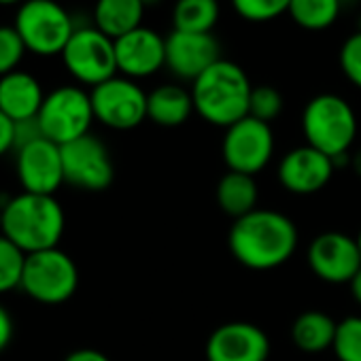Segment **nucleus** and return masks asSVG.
Returning a JSON list of instances; mask_svg holds the SVG:
<instances>
[{
    "label": "nucleus",
    "mask_w": 361,
    "mask_h": 361,
    "mask_svg": "<svg viewBox=\"0 0 361 361\" xmlns=\"http://www.w3.org/2000/svg\"><path fill=\"white\" fill-rule=\"evenodd\" d=\"M300 243L295 224L268 209H255L253 213L232 224L228 245L238 264L249 270H272L291 259Z\"/></svg>",
    "instance_id": "nucleus-1"
},
{
    "label": "nucleus",
    "mask_w": 361,
    "mask_h": 361,
    "mask_svg": "<svg viewBox=\"0 0 361 361\" xmlns=\"http://www.w3.org/2000/svg\"><path fill=\"white\" fill-rule=\"evenodd\" d=\"M66 230V215L56 196L22 192L3 207V230L26 255L56 249Z\"/></svg>",
    "instance_id": "nucleus-2"
},
{
    "label": "nucleus",
    "mask_w": 361,
    "mask_h": 361,
    "mask_svg": "<svg viewBox=\"0 0 361 361\" xmlns=\"http://www.w3.org/2000/svg\"><path fill=\"white\" fill-rule=\"evenodd\" d=\"M190 92L194 111L204 121L230 128L249 115L253 85L238 64L221 58L192 83Z\"/></svg>",
    "instance_id": "nucleus-3"
},
{
    "label": "nucleus",
    "mask_w": 361,
    "mask_h": 361,
    "mask_svg": "<svg viewBox=\"0 0 361 361\" xmlns=\"http://www.w3.org/2000/svg\"><path fill=\"white\" fill-rule=\"evenodd\" d=\"M302 132L306 145L329 155L336 164L348 155L357 138V115L338 94L314 96L302 113Z\"/></svg>",
    "instance_id": "nucleus-4"
},
{
    "label": "nucleus",
    "mask_w": 361,
    "mask_h": 361,
    "mask_svg": "<svg viewBox=\"0 0 361 361\" xmlns=\"http://www.w3.org/2000/svg\"><path fill=\"white\" fill-rule=\"evenodd\" d=\"M13 28L28 51L37 56H62L77 26L71 13L56 0H26L16 13Z\"/></svg>",
    "instance_id": "nucleus-5"
},
{
    "label": "nucleus",
    "mask_w": 361,
    "mask_h": 361,
    "mask_svg": "<svg viewBox=\"0 0 361 361\" xmlns=\"http://www.w3.org/2000/svg\"><path fill=\"white\" fill-rule=\"evenodd\" d=\"M79 287V268L60 247L26 257L20 289L39 304L56 306L68 302Z\"/></svg>",
    "instance_id": "nucleus-6"
},
{
    "label": "nucleus",
    "mask_w": 361,
    "mask_h": 361,
    "mask_svg": "<svg viewBox=\"0 0 361 361\" xmlns=\"http://www.w3.org/2000/svg\"><path fill=\"white\" fill-rule=\"evenodd\" d=\"M37 119L43 136L62 147L90 134L96 117L92 98L85 90L77 85H62L45 96Z\"/></svg>",
    "instance_id": "nucleus-7"
},
{
    "label": "nucleus",
    "mask_w": 361,
    "mask_h": 361,
    "mask_svg": "<svg viewBox=\"0 0 361 361\" xmlns=\"http://www.w3.org/2000/svg\"><path fill=\"white\" fill-rule=\"evenodd\" d=\"M62 62L79 83L96 87L117 75L115 41L96 26H81L64 47Z\"/></svg>",
    "instance_id": "nucleus-8"
},
{
    "label": "nucleus",
    "mask_w": 361,
    "mask_h": 361,
    "mask_svg": "<svg viewBox=\"0 0 361 361\" xmlns=\"http://www.w3.org/2000/svg\"><path fill=\"white\" fill-rule=\"evenodd\" d=\"M96 121L111 130H132L147 119V92L128 77L113 79L90 92Z\"/></svg>",
    "instance_id": "nucleus-9"
},
{
    "label": "nucleus",
    "mask_w": 361,
    "mask_h": 361,
    "mask_svg": "<svg viewBox=\"0 0 361 361\" xmlns=\"http://www.w3.org/2000/svg\"><path fill=\"white\" fill-rule=\"evenodd\" d=\"M62 149L64 180L68 185L83 192H104L115 178V166L106 145L94 136L85 134Z\"/></svg>",
    "instance_id": "nucleus-10"
},
{
    "label": "nucleus",
    "mask_w": 361,
    "mask_h": 361,
    "mask_svg": "<svg viewBox=\"0 0 361 361\" xmlns=\"http://www.w3.org/2000/svg\"><path fill=\"white\" fill-rule=\"evenodd\" d=\"M224 161L232 172L255 176L262 172L274 153V132L270 123H264L251 115L226 128L221 142Z\"/></svg>",
    "instance_id": "nucleus-11"
},
{
    "label": "nucleus",
    "mask_w": 361,
    "mask_h": 361,
    "mask_svg": "<svg viewBox=\"0 0 361 361\" xmlns=\"http://www.w3.org/2000/svg\"><path fill=\"white\" fill-rule=\"evenodd\" d=\"M16 170L24 192L56 196L64 180L62 149L49 138H39L16 149Z\"/></svg>",
    "instance_id": "nucleus-12"
},
{
    "label": "nucleus",
    "mask_w": 361,
    "mask_h": 361,
    "mask_svg": "<svg viewBox=\"0 0 361 361\" xmlns=\"http://www.w3.org/2000/svg\"><path fill=\"white\" fill-rule=\"evenodd\" d=\"M308 266L317 279L325 283H350V279L361 268V251L357 238H350L342 232H323L314 236L308 247Z\"/></svg>",
    "instance_id": "nucleus-13"
},
{
    "label": "nucleus",
    "mask_w": 361,
    "mask_h": 361,
    "mask_svg": "<svg viewBox=\"0 0 361 361\" xmlns=\"http://www.w3.org/2000/svg\"><path fill=\"white\" fill-rule=\"evenodd\" d=\"M219 60L221 47L213 32L200 35L172 30L166 37V68L180 81L194 83Z\"/></svg>",
    "instance_id": "nucleus-14"
},
{
    "label": "nucleus",
    "mask_w": 361,
    "mask_h": 361,
    "mask_svg": "<svg viewBox=\"0 0 361 361\" xmlns=\"http://www.w3.org/2000/svg\"><path fill=\"white\" fill-rule=\"evenodd\" d=\"M336 161L317 151L310 145L295 147L283 155L279 161V180L281 185L295 196H310L327 188L334 176Z\"/></svg>",
    "instance_id": "nucleus-15"
},
{
    "label": "nucleus",
    "mask_w": 361,
    "mask_h": 361,
    "mask_svg": "<svg viewBox=\"0 0 361 361\" xmlns=\"http://www.w3.org/2000/svg\"><path fill=\"white\" fill-rule=\"evenodd\" d=\"M270 340L266 331L247 321L219 325L207 342V361H268Z\"/></svg>",
    "instance_id": "nucleus-16"
},
{
    "label": "nucleus",
    "mask_w": 361,
    "mask_h": 361,
    "mask_svg": "<svg viewBox=\"0 0 361 361\" xmlns=\"http://www.w3.org/2000/svg\"><path fill=\"white\" fill-rule=\"evenodd\" d=\"M117 73L128 79H145L166 66V39L151 28H136L115 41Z\"/></svg>",
    "instance_id": "nucleus-17"
},
{
    "label": "nucleus",
    "mask_w": 361,
    "mask_h": 361,
    "mask_svg": "<svg viewBox=\"0 0 361 361\" xmlns=\"http://www.w3.org/2000/svg\"><path fill=\"white\" fill-rule=\"evenodd\" d=\"M45 92L35 75L16 71L0 77V111L13 123L35 119L43 106Z\"/></svg>",
    "instance_id": "nucleus-18"
},
{
    "label": "nucleus",
    "mask_w": 361,
    "mask_h": 361,
    "mask_svg": "<svg viewBox=\"0 0 361 361\" xmlns=\"http://www.w3.org/2000/svg\"><path fill=\"white\" fill-rule=\"evenodd\" d=\"M194 111L192 92L176 83H164L147 94V119L161 128L183 126Z\"/></svg>",
    "instance_id": "nucleus-19"
},
{
    "label": "nucleus",
    "mask_w": 361,
    "mask_h": 361,
    "mask_svg": "<svg viewBox=\"0 0 361 361\" xmlns=\"http://www.w3.org/2000/svg\"><path fill=\"white\" fill-rule=\"evenodd\" d=\"M145 5L140 0H96L94 7V26L117 41L123 35L142 26Z\"/></svg>",
    "instance_id": "nucleus-20"
},
{
    "label": "nucleus",
    "mask_w": 361,
    "mask_h": 361,
    "mask_svg": "<svg viewBox=\"0 0 361 361\" xmlns=\"http://www.w3.org/2000/svg\"><path fill=\"white\" fill-rule=\"evenodd\" d=\"M257 200H259V190L255 183V176L230 170L219 178L217 204L226 215L234 217V221L253 213L257 209Z\"/></svg>",
    "instance_id": "nucleus-21"
},
{
    "label": "nucleus",
    "mask_w": 361,
    "mask_h": 361,
    "mask_svg": "<svg viewBox=\"0 0 361 361\" xmlns=\"http://www.w3.org/2000/svg\"><path fill=\"white\" fill-rule=\"evenodd\" d=\"M338 323L321 312V310H306L298 314L291 325V340L304 353H323L334 346Z\"/></svg>",
    "instance_id": "nucleus-22"
},
{
    "label": "nucleus",
    "mask_w": 361,
    "mask_h": 361,
    "mask_svg": "<svg viewBox=\"0 0 361 361\" xmlns=\"http://www.w3.org/2000/svg\"><path fill=\"white\" fill-rule=\"evenodd\" d=\"M219 20V0H176L172 11L174 30L180 32H213Z\"/></svg>",
    "instance_id": "nucleus-23"
},
{
    "label": "nucleus",
    "mask_w": 361,
    "mask_h": 361,
    "mask_svg": "<svg viewBox=\"0 0 361 361\" xmlns=\"http://www.w3.org/2000/svg\"><path fill=\"white\" fill-rule=\"evenodd\" d=\"M342 7V0H291L287 13L300 28L319 32L327 30L340 18Z\"/></svg>",
    "instance_id": "nucleus-24"
},
{
    "label": "nucleus",
    "mask_w": 361,
    "mask_h": 361,
    "mask_svg": "<svg viewBox=\"0 0 361 361\" xmlns=\"http://www.w3.org/2000/svg\"><path fill=\"white\" fill-rule=\"evenodd\" d=\"M26 253L0 234V295L20 289L26 266Z\"/></svg>",
    "instance_id": "nucleus-25"
},
{
    "label": "nucleus",
    "mask_w": 361,
    "mask_h": 361,
    "mask_svg": "<svg viewBox=\"0 0 361 361\" xmlns=\"http://www.w3.org/2000/svg\"><path fill=\"white\" fill-rule=\"evenodd\" d=\"M331 350L338 361H361V317L338 321Z\"/></svg>",
    "instance_id": "nucleus-26"
},
{
    "label": "nucleus",
    "mask_w": 361,
    "mask_h": 361,
    "mask_svg": "<svg viewBox=\"0 0 361 361\" xmlns=\"http://www.w3.org/2000/svg\"><path fill=\"white\" fill-rule=\"evenodd\" d=\"M281 113H283V96L276 87H272V85L253 87L251 100H249L251 117H255L264 123H272Z\"/></svg>",
    "instance_id": "nucleus-27"
},
{
    "label": "nucleus",
    "mask_w": 361,
    "mask_h": 361,
    "mask_svg": "<svg viewBox=\"0 0 361 361\" xmlns=\"http://www.w3.org/2000/svg\"><path fill=\"white\" fill-rule=\"evenodd\" d=\"M291 0H232L234 11L249 22H270L289 11Z\"/></svg>",
    "instance_id": "nucleus-28"
},
{
    "label": "nucleus",
    "mask_w": 361,
    "mask_h": 361,
    "mask_svg": "<svg viewBox=\"0 0 361 361\" xmlns=\"http://www.w3.org/2000/svg\"><path fill=\"white\" fill-rule=\"evenodd\" d=\"M26 51L28 49L13 26H0V77L16 73Z\"/></svg>",
    "instance_id": "nucleus-29"
},
{
    "label": "nucleus",
    "mask_w": 361,
    "mask_h": 361,
    "mask_svg": "<svg viewBox=\"0 0 361 361\" xmlns=\"http://www.w3.org/2000/svg\"><path fill=\"white\" fill-rule=\"evenodd\" d=\"M340 68L344 77L361 90V30L350 35L340 49Z\"/></svg>",
    "instance_id": "nucleus-30"
},
{
    "label": "nucleus",
    "mask_w": 361,
    "mask_h": 361,
    "mask_svg": "<svg viewBox=\"0 0 361 361\" xmlns=\"http://www.w3.org/2000/svg\"><path fill=\"white\" fill-rule=\"evenodd\" d=\"M16 149V123L0 111V157Z\"/></svg>",
    "instance_id": "nucleus-31"
},
{
    "label": "nucleus",
    "mask_w": 361,
    "mask_h": 361,
    "mask_svg": "<svg viewBox=\"0 0 361 361\" xmlns=\"http://www.w3.org/2000/svg\"><path fill=\"white\" fill-rule=\"evenodd\" d=\"M13 331H16L13 317H11V312L3 304H0V353H3L11 344Z\"/></svg>",
    "instance_id": "nucleus-32"
},
{
    "label": "nucleus",
    "mask_w": 361,
    "mask_h": 361,
    "mask_svg": "<svg viewBox=\"0 0 361 361\" xmlns=\"http://www.w3.org/2000/svg\"><path fill=\"white\" fill-rule=\"evenodd\" d=\"M64 361H111L104 353L96 348H77L64 357Z\"/></svg>",
    "instance_id": "nucleus-33"
},
{
    "label": "nucleus",
    "mask_w": 361,
    "mask_h": 361,
    "mask_svg": "<svg viewBox=\"0 0 361 361\" xmlns=\"http://www.w3.org/2000/svg\"><path fill=\"white\" fill-rule=\"evenodd\" d=\"M348 287H350V295H353V300L361 306V268H359V272L350 279Z\"/></svg>",
    "instance_id": "nucleus-34"
},
{
    "label": "nucleus",
    "mask_w": 361,
    "mask_h": 361,
    "mask_svg": "<svg viewBox=\"0 0 361 361\" xmlns=\"http://www.w3.org/2000/svg\"><path fill=\"white\" fill-rule=\"evenodd\" d=\"M348 164H350V168L355 170V174H357V176H361V149H359L355 155H350V157H348Z\"/></svg>",
    "instance_id": "nucleus-35"
},
{
    "label": "nucleus",
    "mask_w": 361,
    "mask_h": 361,
    "mask_svg": "<svg viewBox=\"0 0 361 361\" xmlns=\"http://www.w3.org/2000/svg\"><path fill=\"white\" fill-rule=\"evenodd\" d=\"M18 3H26V0H0V5H5V7H9V5H18Z\"/></svg>",
    "instance_id": "nucleus-36"
},
{
    "label": "nucleus",
    "mask_w": 361,
    "mask_h": 361,
    "mask_svg": "<svg viewBox=\"0 0 361 361\" xmlns=\"http://www.w3.org/2000/svg\"><path fill=\"white\" fill-rule=\"evenodd\" d=\"M140 3L147 7V5H153V3H159V0H140Z\"/></svg>",
    "instance_id": "nucleus-37"
},
{
    "label": "nucleus",
    "mask_w": 361,
    "mask_h": 361,
    "mask_svg": "<svg viewBox=\"0 0 361 361\" xmlns=\"http://www.w3.org/2000/svg\"><path fill=\"white\" fill-rule=\"evenodd\" d=\"M357 245H359V251H361V230H359V234H357Z\"/></svg>",
    "instance_id": "nucleus-38"
},
{
    "label": "nucleus",
    "mask_w": 361,
    "mask_h": 361,
    "mask_svg": "<svg viewBox=\"0 0 361 361\" xmlns=\"http://www.w3.org/2000/svg\"><path fill=\"white\" fill-rule=\"evenodd\" d=\"M0 230H3V207H0Z\"/></svg>",
    "instance_id": "nucleus-39"
}]
</instances>
